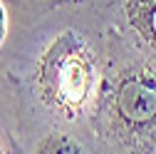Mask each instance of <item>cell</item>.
<instances>
[{"instance_id": "277c9868", "label": "cell", "mask_w": 156, "mask_h": 154, "mask_svg": "<svg viewBox=\"0 0 156 154\" xmlns=\"http://www.w3.org/2000/svg\"><path fill=\"white\" fill-rule=\"evenodd\" d=\"M40 154H82L80 152V147H77L69 137H50V139H45L42 142V147H40Z\"/></svg>"}, {"instance_id": "3957f363", "label": "cell", "mask_w": 156, "mask_h": 154, "mask_svg": "<svg viewBox=\"0 0 156 154\" xmlns=\"http://www.w3.org/2000/svg\"><path fill=\"white\" fill-rule=\"evenodd\" d=\"M134 13V23L156 42V0H136Z\"/></svg>"}, {"instance_id": "7a4b0ae2", "label": "cell", "mask_w": 156, "mask_h": 154, "mask_svg": "<svg viewBox=\"0 0 156 154\" xmlns=\"http://www.w3.org/2000/svg\"><path fill=\"white\" fill-rule=\"evenodd\" d=\"M116 109L129 124H146L156 119V77L134 75L116 94Z\"/></svg>"}, {"instance_id": "6da1fadb", "label": "cell", "mask_w": 156, "mask_h": 154, "mask_svg": "<svg viewBox=\"0 0 156 154\" xmlns=\"http://www.w3.org/2000/svg\"><path fill=\"white\" fill-rule=\"evenodd\" d=\"M50 57V87L57 102L65 107L82 105L92 87V65L84 50L72 42H60Z\"/></svg>"}, {"instance_id": "5b68a950", "label": "cell", "mask_w": 156, "mask_h": 154, "mask_svg": "<svg viewBox=\"0 0 156 154\" xmlns=\"http://www.w3.org/2000/svg\"><path fill=\"white\" fill-rule=\"evenodd\" d=\"M3 37H5V8L0 5V42H3Z\"/></svg>"}]
</instances>
